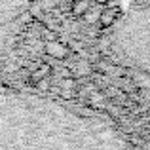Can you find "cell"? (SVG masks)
I'll list each match as a JSON object with an SVG mask.
<instances>
[{"label":"cell","mask_w":150,"mask_h":150,"mask_svg":"<svg viewBox=\"0 0 150 150\" xmlns=\"http://www.w3.org/2000/svg\"><path fill=\"white\" fill-rule=\"evenodd\" d=\"M110 50L127 67L150 80V0H141L116 21Z\"/></svg>","instance_id":"7a4b0ae2"},{"label":"cell","mask_w":150,"mask_h":150,"mask_svg":"<svg viewBox=\"0 0 150 150\" xmlns=\"http://www.w3.org/2000/svg\"><path fill=\"white\" fill-rule=\"evenodd\" d=\"M36 0H0V27L17 19Z\"/></svg>","instance_id":"3957f363"},{"label":"cell","mask_w":150,"mask_h":150,"mask_svg":"<svg viewBox=\"0 0 150 150\" xmlns=\"http://www.w3.org/2000/svg\"><path fill=\"white\" fill-rule=\"evenodd\" d=\"M0 150H135L95 114L44 95L0 89Z\"/></svg>","instance_id":"6da1fadb"}]
</instances>
